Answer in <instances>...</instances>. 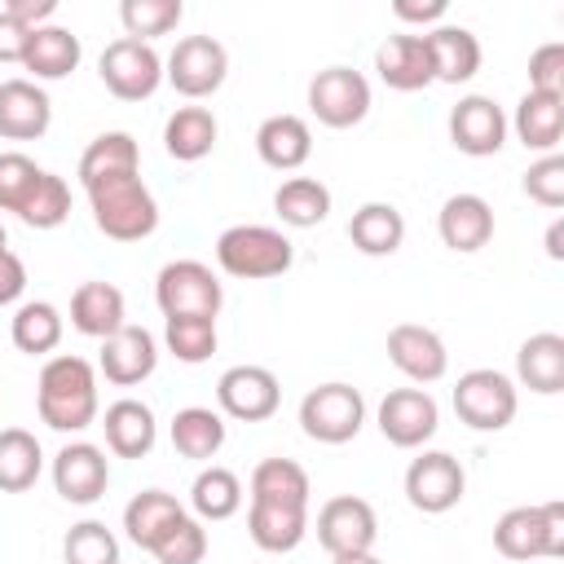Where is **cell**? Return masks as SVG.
Here are the masks:
<instances>
[{"label":"cell","instance_id":"d590c367","mask_svg":"<svg viewBox=\"0 0 564 564\" xmlns=\"http://www.w3.org/2000/svg\"><path fill=\"white\" fill-rule=\"evenodd\" d=\"M273 212L291 229H313V225H322L330 216V189L317 176H291L273 194Z\"/></svg>","mask_w":564,"mask_h":564},{"label":"cell","instance_id":"3957f363","mask_svg":"<svg viewBox=\"0 0 564 564\" xmlns=\"http://www.w3.org/2000/svg\"><path fill=\"white\" fill-rule=\"evenodd\" d=\"M295 260V247L282 229H269V225H229L220 238H216V264L229 273V278H247V282H264V278H278L286 273Z\"/></svg>","mask_w":564,"mask_h":564},{"label":"cell","instance_id":"7bdbcfd3","mask_svg":"<svg viewBox=\"0 0 564 564\" xmlns=\"http://www.w3.org/2000/svg\"><path fill=\"white\" fill-rule=\"evenodd\" d=\"M62 560L66 564H119V538L101 520H79L66 529Z\"/></svg>","mask_w":564,"mask_h":564},{"label":"cell","instance_id":"f546056e","mask_svg":"<svg viewBox=\"0 0 564 564\" xmlns=\"http://www.w3.org/2000/svg\"><path fill=\"white\" fill-rule=\"evenodd\" d=\"M141 172V150L128 132H101L88 141V150L79 154V185H101L115 176H132Z\"/></svg>","mask_w":564,"mask_h":564},{"label":"cell","instance_id":"816d5d0a","mask_svg":"<svg viewBox=\"0 0 564 564\" xmlns=\"http://www.w3.org/2000/svg\"><path fill=\"white\" fill-rule=\"evenodd\" d=\"M26 40H31V31H26V26H18V22L0 9V62H22Z\"/></svg>","mask_w":564,"mask_h":564},{"label":"cell","instance_id":"7a4b0ae2","mask_svg":"<svg viewBox=\"0 0 564 564\" xmlns=\"http://www.w3.org/2000/svg\"><path fill=\"white\" fill-rule=\"evenodd\" d=\"M88 207H93V225L115 242H141L159 229V203L141 181V172L88 185Z\"/></svg>","mask_w":564,"mask_h":564},{"label":"cell","instance_id":"83f0119b","mask_svg":"<svg viewBox=\"0 0 564 564\" xmlns=\"http://www.w3.org/2000/svg\"><path fill=\"white\" fill-rule=\"evenodd\" d=\"M516 379L542 397L564 392V335H555V330L529 335L516 352Z\"/></svg>","mask_w":564,"mask_h":564},{"label":"cell","instance_id":"60d3db41","mask_svg":"<svg viewBox=\"0 0 564 564\" xmlns=\"http://www.w3.org/2000/svg\"><path fill=\"white\" fill-rule=\"evenodd\" d=\"M163 344L176 361L203 366L216 352V317H167L163 322Z\"/></svg>","mask_w":564,"mask_h":564},{"label":"cell","instance_id":"4dcf8cb0","mask_svg":"<svg viewBox=\"0 0 564 564\" xmlns=\"http://www.w3.org/2000/svg\"><path fill=\"white\" fill-rule=\"evenodd\" d=\"M247 533L260 551L269 555H286L304 542L308 533V511L304 507H269V502H251L247 511Z\"/></svg>","mask_w":564,"mask_h":564},{"label":"cell","instance_id":"7402d4cb","mask_svg":"<svg viewBox=\"0 0 564 564\" xmlns=\"http://www.w3.org/2000/svg\"><path fill=\"white\" fill-rule=\"evenodd\" d=\"M101 427H106V445L115 458H145L159 441V423H154V410L137 397H119L106 405L101 414Z\"/></svg>","mask_w":564,"mask_h":564},{"label":"cell","instance_id":"30bf717a","mask_svg":"<svg viewBox=\"0 0 564 564\" xmlns=\"http://www.w3.org/2000/svg\"><path fill=\"white\" fill-rule=\"evenodd\" d=\"M225 75H229V53L212 35H185V40H176V48L163 62V79L181 97H189V101L212 97L225 84Z\"/></svg>","mask_w":564,"mask_h":564},{"label":"cell","instance_id":"74e56055","mask_svg":"<svg viewBox=\"0 0 564 564\" xmlns=\"http://www.w3.org/2000/svg\"><path fill=\"white\" fill-rule=\"evenodd\" d=\"M44 471V449L26 427H4L0 432V489L4 494H26Z\"/></svg>","mask_w":564,"mask_h":564},{"label":"cell","instance_id":"4316f807","mask_svg":"<svg viewBox=\"0 0 564 564\" xmlns=\"http://www.w3.org/2000/svg\"><path fill=\"white\" fill-rule=\"evenodd\" d=\"M256 154L278 172H295L313 154V132L300 115H269L256 128Z\"/></svg>","mask_w":564,"mask_h":564},{"label":"cell","instance_id":"1f68e13d","mask_svg":"<svg viewBox=\"0 0 564 564\" xmlns=\"http://www.w3.org/2000/svg\"><path fill=\"white\" fill-rule=\"evenodd\" d=\"M216 132L220 128H216V115L207 106H181L163 123V145H167L172 159L198 163V159H207L216 150Z\"/></svg>","mask_w":564,"mask_h":564},{"label":"cell","instance_id":"277c9868","mask_svg":"<svg viewBox=\"0 0 564 564\" xmlns=\"http://www.w3.org/2000/svg\"><path fill=\"white\" fill-rule=\"evenodd\" d=\"M494 546L507 560H555L564 555V502L511 507L494 524Z\"/></svg>","mask_w":564,"mask_h":564},{"label":"cell","instance_id":"f5cc1de1","mask_svg":"<svg viewBox=\"0 0 564 564\" xmlns=\"http://www.w3.org/2000/svg\"><path fill=\"white\" fill-rule=\"evenodd\" d=\"M546 256L551 260H564V220H551V229H546Z\"/></svg>","mask_w":564,"mask_h":564},{"label":"cell","instance_id":"ee69618b","mask_svg":"<svg viewBox=\"0 0 564 564\" xmlns=\"http://www.w3.org/2000/svg\"><path fill=\"white\" fill-rule=\"evenodd\" d=\"M44 167L35 159H26L22 150H4L0 154V212H22V203L31 198V189L40 185Z\"/></svg>","mask_w":564,"mask_h":564},{"label":"cell","instance_id":"9c48e42d","mask_svg":"<svg viewBox=\"0 0 564 564\" xmlns=\"http://www.w3.org/2000/svg\"><path fill=\"white\" fill-rule=\"evenodd\" d=\"M97 75H101V84L119 101H145L163 84V57L154 53V44H141V40L119 35V40H110L101 48Z\"/></svg>","mask_w":564,"mask_h":564},{"label":"cell","instance_id":"6da1fadb","mask_svg":"<svg viewBox=\"0 0 564 564\" xmlns=\"http://www.w3.org/2000/svg\"><path fill=\"white\" fill-rule=\"evenodd\" d=\"M35 410H40V423H48L53 432H84L97 423V370L75 357V352H62V357H48L40 379H35Z\"/></svg>","mask_w":564,"mask_h":564},{"label":"cell","instance_id":"d4e9b609","mask_svg":"<svg viewBox=\"0 0 564 564\" xmlns=\"http://www.w3.org/2000/svg\"><path fill=\"white\" fill-rule=\"evenodd\" d=\"M423 40H427V53H432V75L441 84H467L480 70V40L467 26L441 22V26L423 31Z\"/></svg>","mask_w":564,"mask_h":564},{"label":"cell","instance_id":"ac0fdd59","mask_svg":"<svg viewBox=\"0 0 564 564\" xmlns=\"http://www.w3.org/2000/svg\"><path fill=\"white\" fill-rule=\"evenodd\" d=\"M97 366H101V375L115 383V388H132V383H141V379H150L154 375V366H159V344H154V335L145 330V326H119L110 339H101V357H97Z\"/></svg>","mask_w":564,"mask_h":564},{"label":"cell","instance_id":"b9f144b4","mask_svg":"<svg viewBox=\"0 0 564 564\" xmlns=\"http://www.w3.org/2000/svg\"><path fill=\"white\" fill-rule=\"evenodd\" d=\"M66 216H70V185L57 172H44L40 185L31 189V198L22 203L18 220L31 225V229H57Z\"/></svg>","mask_w":564,"mask_h":564},{"label":"cell","instance_id":"bcb514c9","mask_svg":"<svg viewBox=\"0 0 564 564\" xmlns=\"http://www.w3.org/2000/svg\"><path fill=\"white\" fill-rule=\"evenodd\" d=\"M524 194L533 203H542V207H564V159L560 154H542L538 163H529Z\"/></svg>","mask_w":564,"mask_h":564},{"label":"cell","instance_id":"c3c4849f","mask_svg":"<svg viewBox=\"0 0 564 564\" xmlns=\"http://www.w3.org/2000/svg\"><path fill=\"white\" fill-rule=\"evenodd\" d=\"M22 291H26V264H22L18 251L0 247V308L4 304H18Z\"/></svg>","mask_w":564,"mask_h":564},{"label":"cell","instance_id":"9a60e30c","mask_svg":"<svg viewBox=\"0 0 564 564\" xmlns=\"http://www.w3.org/2000/svg\"><path fill=\"white\" fill-rule=\"evenodd\" d=\"M106 485H110V458H106L101 445L70 441V445L57 449V458H53V489L66 502L88 507V502H97L106 494Z\"/></svg>","mask_w":564,"mask_h":564},{"label":"cell","instance_id":"7dc6e473","mask_svg":"<svg viewBox=\"0 0 564 564\" xmlns=\"http://www.w3.org/2000/svg\"><path fill=\"white\" fill-rule=\"evenodd\" d=\"M529 93L564 97V44L560 40L533 48V57H529Z\"/></svg>","mask_w":564,"mask_h":564},{"label":"cell","instance_id":"cb8c5ba5","mask_svg":"<svg viewBox=\"0 0 564 564\" xmlns=\"http://www.w3.org/2000/svg\"><path fill=\"white\" fill-rule=\"evenodd\" d=\"M128 317V304H123V291L115 282H79L75 295H70V326L88 339H110Z\"/></svg>","mask_w":564,"mask_h":564},{"label":"cell","instance_id":"836d02e7","mask_svg":"<svg viewBox=\"0 0 564 564\" xmlns=\"http://www.w3.org/2000/svg\"><path fill=\"white\" fill-rule=\"evenodd\" d=\"M308 471L295 458H264L251 471V502H269V507H304L308 511Z\"/></svg>","mask_w":564,"mask_h":564},{"label":"cell","instance_id":"f1b7e54d","mask_svg":"<svg viewBox=\"0 0 564 564\" xmlns=\"http://www.w3.org/2000/svg\"><path fill=\"white\" fill-rule=\"evenodd\" d=\"M84 48H79V35L48 22L40 31H31L26 40V53H22V66L35 75V79H66L75 66H79Z\"/></svg>","mask_w":564,"mask_h":564},{"label":"cell","instance_id":"d6a6232c","mask_svg":"<svg viewBox=\"0 0 564 564\" xmlns=\"http://www.w3.org/2000/svg\"><path fill=\"white\" fill-rule=\"evenodd\" d=\"M348 242L361 256H392L405 242V216L392 203H361L348 220Z\"/></svg>","mask_w":564,"mask_h":564},{"label":"cell","instance_id":"5b68a950","mask_svg":"<svg viewBox=\"0 0 564 564\" xmlns=\"http://www.w3.org/2000/svg\"><path fill=\"white\" fill-rule=\"evenodd\" d=\"M520 410V397H516V383L502 375V370H467L458 375L454 383V414L458 423H467L471 432H502Z\"/></svg>","mask_w":564,"mask_h":564},{"label":"cell","instance_id":"db71d44e","mask_svg":"<svg viewBox=\"0 0 564 564\" xmlns=\"http://www.w3.org/2000/svg\"><path fill=\"white\" fill-rule=\"evenodd\" d=\"M330 564H383V560L375 551H366V555H335Z\"/></svg>","mask_w":564,"mask_h":564},{"label":"cell","instance_id":"f35d334b","mask_svg":"<svg viewBox=\"0 0 564 564\" xmlns=\"http://www.w3.org/2000/svg\"><path fill=\"white\" fill-rule=\"evenodd\" d=\"M189 507L198 520H229L242 507V480L229 467H203L189 485Z\"/></svg>","mask_w":564,"mask_h":564},{"label":"cell","instance_id":"ab89813d","mask_svg":"<svg viewBox=\"0 0 564 564\" xmlns=\"http://www.w3.org/2000/svg\"><path fill=\"white\" fill-rule=\"evenodd\" d=\"M181 18H185L181 0H123L119 4V22H123L128 40H141V44H150L154 35L176 31Z\"/></svg>","mask_w":564,"mask_h":564},{"label":"cell","instance_id":"11a10c76","mask_svg":"<svg viewBox=\"0 0 564 564\" xmlns=\"http://www.w3.org/2000/svg\"><path fill=\"white\" fill-rule=\"evenodd\" d=\"M0 247H9V238H4V225H0Z\"/></svg>","mask_w":564,"mask_h":564},{"label":"cell","instance_id":"4fadbf2b","mask_svg":"<svg viewBox=\"0 0 564 564\" xmlns=\"http://www.w3.org/2000/svg\"><path fill=\"white\" fill-rule=\"evenodd\" d=\"M216 405L238 423H264L282 405V383L264 366H229L216 379Z\"/></svg>","mask_w":564,"mask_h":564},{"label":"cell","instance_id":"d6986e66","mask_svg":"<svg viewBox=\"0 0 564 564\" xmlns=\"http://www.w3.org/2000/svg\"><path fill=\"white\" fill-rule=\"evenodd\" d=\"M53 123V101L35 79L0 84V137L4 141H40Z\"/></svg>","mask_w":564,"mask_h":564},{"label":"cell","instance_id":"5bb4252c","mask_svg":"<svg viewBox=\"0 0 564 564\" xmlns=\"http://www.w3.org/2000/svg\"><path fill=\"white\" fill-rule=\"evenodd\" d=\"M441 427V405L427 388H392L379 401V432L397 449H419Z\"/></svg>","mask_w":564,"mask_h":564},{"label":"cell","instance_id":"f907efd6","mask_svg":"<svg viewBox=\"0 0 564 564\" xmlns=\"http://www.w3.org/2000/svg\"><path fill=\"white\" fill-rule=\"evenodd\" d=\"M392 13H397L401 22H423V26L436 22V26H441L445 13H449V4H445V0H397Z\"/></svg>","mask_w":564,"mask_h":564},{"label":"cell","instance_id":"484cf974","mask_svg":"<svg viewBox=\"0 0 564 564\" xmlns=\"http://www.w3.org/2000/svg\"><path fill=\"white\" fill-rule=\"evenodd\" d=\"M507 128H516L520 145L533 154H555L560 137H564V97H546V93H524L516 115L507 119Z\"/></svg>","mask_w":564,"mask_h":564},{"label":"cell","instance_id":"e0dca14e","mask_svg":"<svg viewBox=\"0 0 564 564\" xmlns=\"http://www.w3.org/2000/svg\"><path fill=\"white\" fill-rule=\"evenodd\" d=\"M388 361L410 379V383H436L449 370V352L445 339L432 326L419 322H401L388 330Z\"/></svg>","mask_w":564,"mask_h":564},{"label":"cell","instance_id":"ba28073f","mask_svg":"<svg viewBox=\"0 0 564 564\" xmlns=\"http://www.w3.org/2000/svg\"><path fill=\"white\" fill-rule=\"evenodd\" d=\"M308 110L335 132L357 128L370 115V79L352 66H326L308 79Z\"/></svg>","mask_w":564,"mask_h":564},{"label":"cell","instance_id":"ffe728a7","mask_svg":"<svg viewBox=\"0 0 564 564\" xmlns=\"http://www.w3.org/2000/svg\"><path fill=\"white\" fill-rule=\"evenodd\" d=\"M436 234L449 251L471 256L494 238V207L480 194H449L436 216Z\"/></svg>","mask_w":564,"mask_h":564},{"label":"cell","instance_id":"8d00e7d4","mask_svg":"<svg viewBox=\"0 0 564 564\" xmlns=\"http://www.w3.org/2000/svg\"><path fill=\"white\" fill-rule=\"evenodd\" d=\"M172 445H176L181 458L207 463V458H216L220 445H225V419H220L216 410H207V405H185V410H176V419H172Z\"/></svg>","mask_w":564,"mask_h":564},{"label":"cell","instance_id":"681fc988","mask_svg":"<svg viewBox=\"0 0 564 564\" xmlns=\"http://www.w3.org/2000/svg\"><path fill=\"white\" fill-rule=\"evenodd\" d=\"M4 13H9L18 26L40 31V26H48V22L57 18V0H9Z\"/></svg>","mask_w":564,"mask_h":564},{"label":"cell","instance_id":"8fae6325","mask_svg":"<svg viewBox=\"0 0 564 564\" xmlns=\"http://www.w3.org/2000/svg\"><path fill=\"white\" fill-rule=\"evenodd\" d=\"M463 489H467V471L445 449H423L405 467V498L423 516H445L449 507L463 502Z\"/></svg>","mask_w":564,"mask_h":564},{"label":"cell","instance_id":"f6af8a7d","mask_svg":"<svg viewBox=\"0 0 564 564\" xmlns=\"http://www.w3.org/2000/svg\"><path fill=\"white\" fill-rule=\"evenodd\" d=\"M203 555H207V529H203V520H194V516H185V520L154 546V560H159V564H203Z\"/></svg>","mask_w":564,"mask_h":564},{"label":"cell","instance_id":"8992f818","mask_svg":"<svg viewBox=\"0 0 564 564\" xmlns=\"http://www.w3.org/2000/svg\"><path fill=\"white\" fill-rule=\"evenodd\" d=\"M366 423V401L352 383H317L300 401V427L317 445H348Z\"/></svg>","mask_w":564,"mask_h":564},{"label":"cell","instance_id":"44dd1931","mask_svg":"<svg viewBox=\"0 0 564 564\" xmlns=\"http://www.w3.org/2000/svg\"><path fill=\"white\" fill-rule=\"evenodd\" d=\"M375 70L388 88L397 93H419L427 84H436L432 75V53H427V40L423 35H388L379 48H375Z\"/></svg>","mask_w":564,"mask_h":564},{"label":"cell","instance_id":"52a82bcc","mask_svg":"<svg viewBox=\"0 0 564 564\" xmlns=\"http://www.w3.org/2000/svg\"><path fill=\"white\" fill-rule=\"evenodd\" d=\"M154 300L163 317H216L225 304V286L203 260H172L154 278Z\"/></svg>","mask_w":564,"mask_h":564},{"label":"cell","instance_id":"2e32d148","mask_svg":"<svg viewBox=\"0 0 564 564\" xmlns=\"http://www.w3.org/2000/svg\"><path fill=\"white\" fill-rule=\"evenodd\" d=\"M449 141L454 150L471 154V159H489L507 145V115L494 97H458V106L449 110Z\"/></svg>","mask_w":564,"mask_h":564},{"label":"cell","instance_id":"7c38bea8","mask_svg":"<svg viewBox=\"0 0 564 564\" xmlns=\"http://www.w3.org/2000/svg\"><path fill=\"white\" fill-rule=\"evenodd\" d=\"M375 538H379V516L366 498L357 494H339V498H326L322 511H317V542L322 551L335 560V555H366L375 551Z\"/></svg>","mask_w":564,"mask_h":564},{"label":"cell","instance_id":"603a6c76","mask_svg":"<svg viewBox=\"0 0 564 564\" xmlns=\"http://www.w3.org/2000/svg\"><path fill=\"white\" fill-rule=\"evenodd\" d=\"M185 516H189V511L176 502V494H167V489H141V494L123 507V533H128L132 546H141V551L154 555V546H159Z\"/></svg>","mask_w":564,"mask_h":564},{"label":"cell","instance_id":"e575fe53","mask_svg":"<svg viewBox=\"0 0 564 564\" xmlns=\"http://www.w3.org/2000/svg\"><path fill=\"white\" fill-rule=\"evenodd\" d=\"M62 330H66V322H62L57 304H48V300H26V304H18V313H13V322H9L13 348L26 352V357L53 352V348L62 344Z\"/></svg>","mask_w":564,"mask_h":564}]
</instances>
